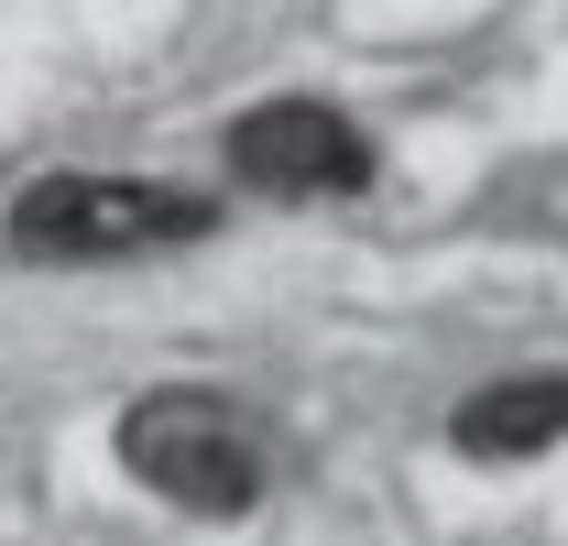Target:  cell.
Returning <instances> with one entry per match:
<instances>
[{"label": "cell", "mask_w": 568, "mask_h": 546, "mask_svg": "<svg viewBox=\"0 0 568 546\" xmlns=\"http://www.w3.org/2000/svg\"><path fill=\"white\" fill-rule=\"evenodd\" d=\"M121 471L153 492V503H175V514H252L263 492H274V437H263V415L209 394V383H164V394H142L121 415Z\"/></svg>", "instance_id": "obj_1"}, {"label": "cell", "mask_w": 568, "mask_h": 546, "mask_svg": "<svg viewBox=\"0 0 568 546\" xmlns=\"http://www.w3.org/2000/svg\"><path fill=\"white\" fill-rule=\"evenodd\" d=\"M209 230H219V198L142 186V175H33L11 198V252L22 263H132V252H186Z\"/></svg>", "instance_id": "obj_2"}, {"label": "cell", "mask_w": 568, "mask_h": 546, "mask_svg": "<svg viewBox=\"0 0 568 546\" xmlns=\"http://www.w3.org/2000/svg\"><path fill=\"white\" fill-rule=\"evenodd\" d=\"M219 153H230V186L252 198H361L372 186V132L328 99H263L219 132Z\"/></svg>", "instance_id": "obj_3"}, {"label": "cell", "mask_w": 568, "mask_h": 546, "mask_svg": "<svg viewBox=\"0 0 568 546\" xmlns=\"http://www.w3.org/2000/svg\"><path fill=\"white\" fill-rule=\"evenodd\" d=\"M568 437V372H514V383H481L470 405L448 415V448L459 459H536Z\"/></svg>", "instance_id": "obj_4"}]
</instances>
